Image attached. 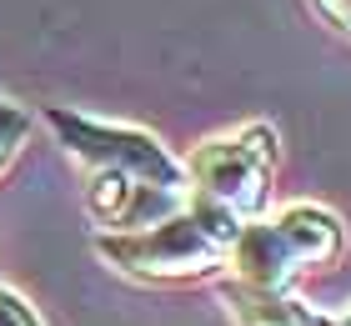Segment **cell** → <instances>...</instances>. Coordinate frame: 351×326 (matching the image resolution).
Listing matches in <instances>:
<instances>
[{
    "instance_id": "cell-1",
    "label": "cell",
    "mask_w": 351,
    "mask_h": 326,
    "mask_svg": "<svg viewBox=\"0 0 351 326\" xmlns=\"http://www.w3.org/2000/svg\"><path fill=\"white\" fill-rule=\"evenodd\" d=\"M221 236H226V226H201V221H171L161 226L156 236L146 241H131V246H110L121 261H136V266L146 271H196L206 261L216 256Z\"/></svg>"
},
{
    "instance_id": "cell-6",
    "label": "cell",
    "mask_w": 351,
    "mask_h": 326,
    "mask_svg": "<svg viewBox=\"0 0 351 326\" xmlns=\"http://www.w3.org/2000/svg\"><path fill=\"white\" fill-rule=\"evenodd\" d=\"M346 326H351V321H346Z\"/></svg>"
},
{
    "instance_id": "cell-4",
    "label": "cell",
    "mask_w": 351,
    "mask_h": 326,
    "mask_svg": "<svg viewBox=\"0 0 351 326\" xmlns=\"http://www.w3.org/2000/svg\"><path fill=\"white\" fill-rule=\"evenodd\" d=\"M21 130H25V116H21V110H10V106H0V161L10 156V145L21 141Z\"/></svg>"
},
{
    "instance_id": "cell-2",
    "label": "cell",
    "mask_w": 351,
    "mask_h": 326,
    "mask_svg": "<svg viewBox=\"0 0 351 326\" xmlns=\"http://www.w3.org/2000/svg\"><path fill=\"white\" fill-rule=\"evenodd\" d=\"M56 126L66 130V136L75 141V151L86 156H101V161H116V166H136L141 176H156L161 186H176L181 176H176V166L156 151V145L146 136H125V130H106V126H86V121H71L56 110Z\"/></svg>"
},
{
    "instance_id": "cell-3",
    "label": "cell",
    "mask_w": 351,
    "mask_h": 326,
    "mask_svg": "<svg viewBox=\"0 0 351 326\" xmlns=\"http://www.w3.org/2000/svg\"><path fill=\"white\" fill-rule=\"evenodd\" d=\"M201 176L231 206H256L261 201V156L246 151V145H216V151H206Z\"/></svg>"
},
{
    "instance_id": "cell-5",
    "label": "cell",
    "mask_w": 351,
    "mask_h": 326,
    "mask_svg": "<svg viewBox=\"0 0 351 326\" xmlns=\"http://www.w3.org/2000/svg\"><path fill=\"white\" fill-rule=\"evenodd\" d=\"M0 326H30V316H25L10 296H0Z\"/></svg>"
}]
</instances>
